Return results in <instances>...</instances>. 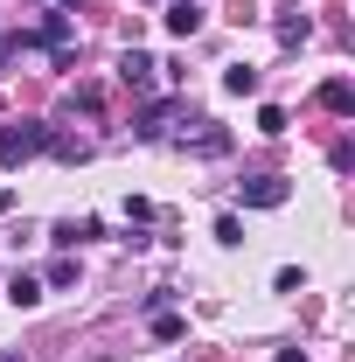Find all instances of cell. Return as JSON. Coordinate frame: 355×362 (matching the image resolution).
<instances>
[{
    "mask_svg": "<svg viewBox=\"0 0 355 362\" xmlns=\"http://www.w3.org/2000/svg\"><path fill=\"white\" fill-rule=\"evenodd\" d=\"M35 153H49V126L42 119L0 126V168H21V160H35Z\"/></svg>",
    "mask_w": 355,
    "mask_h": 362,
    "instance_id": "6da1fadb",
    "label": "cell"
},
{
    "mask_svg": "<svg viewBox=\"0 0 355 362\" xmlns=\"http://www.w3.org/2000/svg\"><path fill=\"white\" fill-rule=\"evenodd\" d=\"M119 84L126 90H153L161 84V63H153L146 49H126V56H119Z\"/></svg>",
    "mask_w": 355,
    "mask_h": 362,
    "instance_id": "7a4b0ae2",
    "label": "cell"
},
{
    "mask_svg": "<svg viewBox=\"0 0 355 362\" xmlns=\"http://www.w3.org/2000/svg\"><path fill=\"white\" fill-rule=\"evenodd\" d=\"M286 195H293V188H286L279 175H258V181H244V202H251V209H279Z\"/></svg>",
    "mask_w": 355,
    "mask_h": 362,
    "instance_id": "3957f363",
    "label": "cell"
},
{
    "mask_svg": "<svg viewBox=\"0 0 355 362\" xmlns=\"http://www.w3.org/2000/svg\"><path fill=\"white\" fill-rule=\"evenodd\" d=\"M320 105H327L334 119H349V112H355V84H349V77H327V84H320Z\"/></svg>",
    "mask_w": 355,
    "mask_h": 362,
    "instance_id": "277c9868",
    "label": "cell"
},
{
    "mask_svg": "<svg viewBox=\"0 0 355 362\" xmlns=\"http://www.w3.org/2000/svg\"><path fill=\"white\" fill-rule=\"evenodd\" d=\"M84 237H105L98 216H77V223H56V230H49V244H63V251H70V244H84Z\"/></svg>",
    "mask_w": 355,
    "mask_h": 362,
    "instance_id": "5b68a950",
    "label": "cell"
},
{
    "mask_svg": "<svg viewBox=\"0 0 355 362\" xmlns=\"http://www.w3.org/2000/svg\"><path fill=\"white\" fill-rule=\"evenodd\" d=\"M307 35H313V21L300 14V7H286V14H279V42H286V49H300Z\"/></svg>",
    "mask_w": 355,
    "mask_h": 362,
    "instance_id": "8992f818",
    "label": "cell"
},
{
    "mask_svg": "<svg viewBox=\"0 0 355 362\" xmlns=\"http://www.w3.org/2000/svg\"><path fill=\"white\" fill-rule=\"evenodd\" d=\"M168 119H175V98H161V105H146V119H139L133 133H139V139H161V133H168Z\"/></svg>",
    "mask_w": 355,
    "mask_h": 362,
    "instance_id": "52a82bcc",
    "label": "cell"
},
{
    "mask_svg": "<svg viewBox=\"0 0 355 362\" xmlns=\"http://www.w3.org/2000/svg\"><path fill=\"white\" fill-rule=\"evenodd\" d=\"M49 153L77 168V160H91V139H77V133H49Z\"/></svg>",
    "mask_w": 355,
    "mask_h": 362,
    "instance_id": "ba28073f",
    "label": "cell"
},
{
    "mask_svg": "<svg viewBox=\"0 0 355 362\" xmlns=\"http://www.w3.org/2000/svg\"><path fill=\"white\" fill-rule=\"evenodd\" d=\"M7 300H14V307H35V300H42V279H35V272H14V279H7Z\"/></svg>",
    "mask_w": 355,
    "mask_h": 362,
    "instance_id": "9c48e42d",
    "label": "cell"
},
{
    "mask_svg": "<svg viewBox=\"0 0 355 362\" xmlns=\"http://www.w3.org/2000/svg\"><path fill=\"white\" fill-rule=\"evenodd\" d=\"M168 28H175V35H195V28H202V7H195V0H175V7H168Z\"/></svg>",
    "mask_w": 355,
    "mask_h": 362,
    "instance_id": "30bf717a",
    "label": "cell"
},
{
    "mask_svg": "<svg viewBox=\"0 0 355 362\" xmlns=\"http://www.w3.org/2000/svg\"><path fill=\"white\" fill-rule=\"evenodd\" d=\"M188 146H195V153H202V160H209V153H223V146H230V133H223V126H209V133H181V153H188Z\"/></svg>",
    "mask_w": 355,
    "mask_h": 362,
    "instance_id": "8fae6325",
    "label": "cell"
},
{
    "mask_svg": "<svg viewBox=\"0 0 355 362\" xmlns=\"http://www.w3.org/2000/svg\"><path fill=\"white\" fill-rule=\"evenodd\" d=\"M223 90H230V98H251V90H258V70H251V63L223 70Z\"/></svg>",
    "mask_w": 355,
    "mask_h": 362,
    "instance_id": "7c38bea8",
    "label": "cell"
},
{
    "mask_svg": "<svg viewBox=\"0 0 355 362\" xmlns=\"http://www.w3.org/2000/svg\"><path fill=\"white\" fill-rule=\"evenodd\" d=\"M258 133H265V139L286 133V112H279V105H265V112H258Z\"/></svg>",
    "mask_w": 355,
    "mask_h": 362,
    "instance_id": "4fadbf2b",
    "label": "cell"
},
{
    "mask_svg": "<svg viewBox=\"0 0 355 362\" xmlns=\"http://www.w3.org/2000/svg\"><path fill=\"white\" fill-rule=\"evenodd\" d=\"M49 286H77V258H56L49 265Z\"/></svg>",
    "mask_w": 355,
    "mask_h": 362,
    "instance_id": "5bb4252c",
    "label": "cell"
},
{
    "mask_svg": "<svg viewBox=\"0 0 355 362\" xmlns=\"http://www.w3.org/2000/svg\"><path fill=\"white\" fill-rule=\"evenodd\" d=\"M216 244H244V223L237 216H216Z\"/></svg>",
    "mask_w": 355,
    "mask_h": 362,
    "instance_id": "9a60e30c",
    "label": "cell"
},
{
    "mask_svg": "<svg viewBox=\"0 0 355 362\" xmlns=\"http://www.w3.org/2000/svg\"><path fill=\"white\" fill-rule=\"evenodd\" d=\"M279 362H307V356H300V349H279Z\"/></svg>",
    "mask_w": 355,
    "mask_h": 362,
    "instance_id": "2e32d148",
    "label": "cell"
},
{
    "mask_svg": "<svg viewBox=\"0 0 355 362\" xmlns=\"http://www.w3.org/2000/svg\"><path fill=\"white\" fill-rule=\"evenodd\" d=\"M0 362H21V349H7V356H0Z\"/></svg>",
    "mask_w": 355,
    "mask_h": 362,
    "instance_id": "e0dca14e",
    "label": "cell"
}]
</instances>
